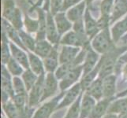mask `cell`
I'll list each match as a JSON object with an SVG mask.
<instances>
[{
    "label": "cell",
    "mask_w": 127,
    "mask_h": 118,
    "mask_svg": "<svg viewBox=\"0 0 127 118\" xmlns=\"http://www.w3.org/2000/svg\"><path fill=\"white\" fill-rule=\"evenodd\" d=\"M124 50L116 49L114 48L110 52L104 54L102 58L99 60L98 63L99 66V78H104L107 76L112 75V72H115V67L120 54H122Z\"/></svg>",
    "instance_id": "obj_1"
},
{
    "label": "cell",
    "mask_w": 127,
    "mask_h": 118,
    "mask_svg": "<svg viewBox=\"0 0 127 118\" xmlns=\"http://www.w3.org/2000/svg\"><path fill=\"white\" fill-rule=\"evenodd\" d=\"M93 47L95 51L100 54H107L115 48L107 28L103 29L95 36L93 40Z\"/></svg>",
    "instance_id": "obj_2"
},
{
    "label": "cell",
    "mask_w": 127,
    "mask_h": 118,
    "mask_svg": "<svg viewBox=\"0 0 127 118\" xmlns=\"http://www.w3.org/2000/svg\"><path fill=\"white\" fill-rule=\"evenodd\" d=\"M64 94L65 91H61L53 99L43 104L36 110L32 118H49L52 113L57 110V107L64 96Z\"/></svg>",
    "instance_id": "obj_3"
},
{
    "label": "cell",
    "mask_w": 127,
    "mask_h": 118,
    "mask_svg": "<svg viewBox=\"0 0 127 118\" xmlns=\"http://www.w3.org/2000/svg\"><path fill=\"white\" fill-rule=\"evenodd\" d=\"M45 75L39 76L38 80L32 88L29 91L28 99H29V106L31 108H35L39 104L41 103V99L43 92V84H44Z\"/></svg>",
    "instance_id": "obj_4"
},
{
    "label": "cell",
    "mask_w": 127,
    "mask_h": 118,
    "mask_svg": "<svg viewBox=\"0 0 127 118\" xmlns=\"http://www.w3.org/2000/svg\"><path fill=\"white\" fill-rule=\"evenodd\" d=\"M58 79L56 78L54 72H47L45 75L44 84H43V92L41 102L51 98L57 94L59 88Z\"/></svg>",
    "instance_id": "obj_5"
},
{
    "label": "cell",
    "mask_w": 127,
    "mask_h": 118,
    "mask_svg": "<svg viewBox=\"0 0 127 118\" xmlns=\"http://www.w3.org/2000/svg\"><path fill=\"white\" fill-rule=\"evenodd\" d=\"M83 73L82 65L77 66L69 71L59 82V89L61 91H65L76 84V82L79 80Z\"/></svg>",
    "instance_id": "obj_6"
},
{
    "label": "cell",
    "mask_w": 127,
    "mask_h": 118,
    "mask_svg": "<svg viewBox=\"0 0 127 118\" xmlns=\"http://www.w3.org/2000/svg\"><path fill=\"white\" fill-rule=\"evenodd\" d=\"M81 93L82 89L80 85V83L71 87L70 88H69L65 92L64 96L59 102L58 107H57V110H60V109H63L72 105L78 98Z\"/></svg>",
    "instance_id": "obj_7"
},
{
    "label": "cell",
    "mask_w": 127,
    "mask_h": 118,
    "mask_svg": "<svg viewBox=\"0 0 127 118\" xmlns=\"http://www.w3.org/2000/svg\"><path fill=\"white\" fill-rule=\"evenodd\" d=\"M61 43L70 47H86L89 46L88 44L87 35H82L77 33L76 32H70L65 34L61 39Z\"/></svg>",
    "instance_id": "obj_8"
},
{
    "label": "cell",
    "mask_w": 127,
    "mask_h": 118,
    "mask_svg": "<svg viewBox=\"0 0 127 118\" xmlns=\"http://www.w3.org/2000/svg\"><path fill=\"white\" fill-rule=\"evenodd\" d=\"M99 55L96 52L93 50L89 47H87V53L85 58V61L83 62V75L90 72L96 67L99 63Z\"/></svg>",
    "instance_id": "obj_9"
},
{
    "label": "cell",
    "mask_w": 127,
    "mask_h": 118,
    "mask_svg": "<svg viewBox=\"0 0 127 118\" xmlns=\"http://www.w3.org/2000/svg\"><path fill=\"white\" fill-rule=\"evenodd\" d=\"M115 98H103L95 104L89 118H102L106 115Z\"/></svg>",
    "instance_id": "obj_10"
},
{
    "label": "cell",
    "mask_w": 127,
    "mask_h": 118,
    "mask_svg": "<svg viewBox=\"0 0 127 118\" xmlns=\"http://www.w3.org/2000/svg\"><path fill=\"white\" fill-rule=\"evenodd\" d=\"M11 74L8 71L5 65H2L1 69V91L10 94L11 98L14 95V88H13V79L10 76Z\"/></svg>",
    "instance_id": "obj_11"
},
{
    "label": "cell",
    "mask_w": 127,
    "mask_h": 118,
    "mask_svg": "<svg viewBox=\"0 0 127 118\" xmlns=\"http://www.w3.org/2000/svg\"><path fill=\"white\" fill-rule=\"evenodd\" d=\"M80 53L79 47L65 46L63 47L59 54V64H65L75 60L78 54Z\"/></svg>",
    "instance_id": "obj_12"
},
{
    "label": "cell",
    "mask_w": 127,
    "mask_h": 118,
    "mask_svg": "<svg viewBox=\"0 0 127 118\" xmlns=\"http://www.w3.org/2000/svg\"><path fill=\"white\" fill-rule=\"evenodd\" d=\"M95 101L93 97L85 93L82 95L81 103V114L80 118H89L94 106H95Z\"/></svg>",
    "instance_id": "obj_13"
},
{
    "label": "cell",
    "mask_w": 127,
    "mask_h": 118,
    "mask_svg": "<svg viewBox=\"0 0 127 118\" xmlns=\"http://www.w3.org/2000/svg\"><path fill=\"white\" fill-rule=\"evenodd\" d=\"M59 57L58 54L57 47H53L50 54L47 58L43 59V65H44L45 70L47 72H54L59 67Z\"/></svg>",
    "instance_id": "obj_14"
},
{
    "label": "cell",
    "mask_w": 127,
    "mask_h": 118,
    "mask_svg": "<svg viewBox=\"0 0 127 118\" xmlns=\"http://www.w3.org/2000/svg\"><path fill=\"white\" fill-rule=\"evenodd\" d=\"M103 98H114L116 92V76L110 75L102 79Z\"/></svg>",
    "instance_id": "obj_15"
},
{
    "label": "cell",
    "mask_w": 127,
    "mask_h": 118,
    "mask_svg": "<svg viewBox=\"0 0 127 118\" xmlns=\"http://www.w3.org/2000/svg\"><path fill=\"white\" fill-rule=\"evenodd\" d=\"M85 93L93 97L96 101H99L103 98V80L101 78H97L95 80L91 85L85 91Z\"/></svg>",
    "instance_id": "obj_16"
},
{
    "label": "cell",
    "mask_w": 127,
    "mask_h": 118,
    "mask_svg": "<svg viewBox=\"0 0 127 118\" xmlns=\"http://www.w3.org/2000/svg\"><path fill=\"white\" fill-rule=\"evenodd\" d=\"M10 50L12 53L13 58H14L17 62L22 65V67L25 69H29V60L27 54L25 52L17 47L13 43H10Z\"/></svg>",
    "instance_id": "obj_17"
},
{
    "label": "cell",
    "mask_w": 127,
    "mask_h": 118,
    "mask_svg": "<svg viewBox=\"0 0 127 118\" xmlns=\"http://www.w3.org/2000/svg\"><path fill=\"white\" fill-rule=\"evenodd\" d=\"M46 34L48 40L51 43H58L59 41V33L58 32L57 27L54 23L53 18L51 14H48L47 17V24H46Z\"/></svg>",
    "instance_id": "obj_18"
},
{
    "label": "cell",
    "mask_w": 127,
    "mask_h": 118,
    "mask_svg": "<svg viewBox=\"0 0 127 118\" xmlns=\"http://www.w3.org/2000/svg\"><path fill=\"white\" fill-rule=\"evenodd\" d=\"M29 69L34 73H36L37 76L45 74L44 65H43V62L40 60V57L30 53L29 54Z\"/></svg>",
    "instance_id": "obj_19"
},
{
    "label": "cell",
    "mask_w": 127,
    "mask_h": 118,
    "mask_svg": "<svg viewBox=\"0 0 127 118\" xmlns=\"http://www.w3.org/2000/svg\"><path fill=\"white\" fill-rule=\"evenodd\" d=\"M85 32L88 36L90 39L95 36L96 34L99 32V25L98 23L93 19L89 14V11H86L85 16Z\"/></svg>",
    "instance_id": "obj_20"
},
{
    "label": "cell",
    "mask_w": 127,
    "mask_h": 118,
    "mask_svg": "<svg viewBox=\"0 0 127 118\" xmlns=\"http://www.w3.org/2000/svg\"><path fill=\"white\" fill-rule=\"evenodd\" d=\"M125 112H127V96L113 101L108 109L107 113H115L119 115Z\"/></svg>",
    "instance_id": "obj_21"
},
{
    "label": "cell",
    "mask_w": 127,
    "mask_h": 118,
    "mask_svg": "<svg viewBox=\"0 0 127 118\" xmlns=\"http://www.w3.org/2000/svg\"><path fill=\"white\" fill-rule=\"evenodd\" d=\"M52 49H53V47H51V43L43 39V40L37 41L34 51L37 56L44 59L50 54Z\"/></svg>",
    "instance_id": "obj_22"
},
{
    "label": "cell",
    "mask_w": 127,
    "mask_h": 118,
    "mask_svg": "<svg viewBox=\"0 0 127 118\" xmlns=\"http://www.w3.org/2000/svg\"><path fill=\"white\" fill-rule=\"evenodd\" d=\"M99 76V66L98 65H96V67L93 69V71H91L90 72L83 75L82 79L80 82V85L81 87L82 91H85L87 88L89 87L91 84L93 83L95 80H96V76Z\"/></svg>",
    "instance_id": "obj_23"
},
{
    "label": "cell",
    "mask_w": 127,
    "mask_h": 118,
    "mask_svg": "<svg viewBox=\"0 0 127 118\" xmlns=\"http://www.w3.org/2000/svg\"><path fill=\"white\" fill-rule=\"evenodd\" d=\"M38 78H39V76H37L36 73H34L30 69H26L23 72V74L21 75V79H22L28 92L32 88V87L36 84Z\"/></svg>",
    "instance_id": "obj_24"
},
{
    "label": "cell",
    "mask_w": 127,
    "mask_h": 118,
    "mask_svg": "<svg viewBox=\"0 0 127 118\" xmlns=\"http://www.w3.org/2000/svg\"><path fill=\"white\" fill-rule=\"evenodd\" d=\"M55 22H56V27L57 29H58L59 35L65 33L71 28V24L66 19V17H65V14L63 13H61V14L56 15Z\"/></svg>",
    "instance_id": "obj_25"
},
{
    "label": "cell",
    "mask_w": 127,
    "mask_h": 118,
    "mask_svg": "<svg viewBox=\"0 0 127 118\" xmlns=\"http://www.w3.org/2000/svg\"><path fill=\"white\" fill-rule=\"evenodd\" d=\"M2 23H3V27H4V31L6 32L7 36L10 37L13 41L14 43H16L17 45L20 46L22 49L24 50H27L25 48V47L24 46L22 41H21V39L20 38V36L19 34H17V32L15 31V29L10 26V24H8L5 21H2Z\"/></svg>",
    "instance_id": "obj_26"
},
{
    "label": "cell",
    "mask_w": 127,
    "mask_h": 118,
    "mask_svg": "<svg viewBox=\"0 0 127 118\" xmlns=\"http://www.w3.org/2000/svg\"><path fill=\"white\" fill-rule=\"evenodd\" d=\"M83 93L78 97V98L74 102L69 109L67 111L66 115L64 118H80L81 114V98H82Z\"/></svg>",
    "instance_id": "obj_27"
},
{
    "label": "cell",
    "mask_w": 127,
    "mask_h": 118,
    "mask_svg": "<svg viewBox=\"0 0 127 118\" xmlns=\"http://www.w3.org/2000/svg\"><path fill=\"white\" fill-rule=\"evenodd\" d=\"M126 32H127V17L115 24V27L112 28V36L114 41L117 42Z\"/></svg>",
    "instance_id": "obj_28"
},
{
    "label": "cell",
    "mask_w": 127,
    "mask_h": 118,
    "mask_svg": "<svg viewBox=\"0 0 127 118\" xmlns=\"http://www.w3.org/2000/svg\"><path fill=\"white\" fill-rule=\"evenodd\" d=\"M127 12V0H119L117 2L113 11L111 17V22L119 19L121 16L125 14Z\"/></svg>",
    "instance_id": "obj_29"
},
{
    "label": "cell",
    "mask_w": 127,
    "mask_h": 118,
    "mask_svg": "<svg viewBox=\"0 0 127 118\" xmlns=\"http://www.w3.org/2000/svg\"><path fill=\"white\" fill-rule=\"evenodd\" d=\"M6 68L8 69V71L10 72V73L14 76H20L25 72L22 65L19 64L13 58H11L10 61L8 62V63L6 64Z\"/></svg>",
    "instance_id": "obj_30"
},
{
    "label": "cell",
    "mask_w": 127,
    "mask_h": 118,
    "mask_svg": "<svg viewBox=\"0 0 127 118\" xmlns=\"http://www.w3.org/2000/svg\"><path fill=\"white\" fill-rule=\"evenodd\" d=\"M13 88H14V94L16 95L29 94L22 79H21L19 76H14V78H13Z\"/></svg>",
    "instance_id": "obj_31"
},
{
    "label": "cell",
    "mask_w": 127,
    "mask_h": 118,
    "mask_svg": "<svg viewBox=\"0 0 127 118\" xmlns=\"http://www.w3.org/2000/svg\"><path fill=\"white\" fill-rule=\"evenodd\" d=\"M7 43L8 42L6 40L5 31L3 30L2 34V44H1V60L2 65H6L9 61H10V59L11 58Z\"/></svg>",
    "instance_id": "obj_32"
},
{
    "label": "cell",
    "mask_w": 127,
    "mask_h": 118,
    "mask_svg": "<svg viewBox=\"0 0 127 118\" xmlns=\"http://www.w3.org/2000/svg\"><path fill=\"white\" fill-rule=\"evenodd\" d=\"M84 10H85V2H83L77 6L73 7L68 12L67 17L68 19L72 21H76L78 20H81V16L84 14Z\"/></svg>",
    "instance_id": "obj_33"
},
{
    "label": "cell",
    "mask_w": 127,
    "mask_h": 118,
    "mask_svg": "<svg viewBox=\"0 0 127 118\" xmlns=\"http://www.w3.org/2000/svg\"><path fill=\"white\" fill-rule=\"evenodd\" d=\"M3 6V16L11 21L16 12L14 2H13V0H4Z\"/></svg>",
    "instance_id": "obj_34"
},
{
    "label": "cell",
    "mask_w": 127,
    "mask_h": 118,
    "mask_svg": "<svg viewBox=\"0 0 127 118\" xmlns=\"http://www.w3.org/2000/svg\"><path fill=\"white\" fill-rule=\"evenodd\" d=\"M19 36H20L21 41H22L23 44L25 47L26 49L28 48L29 50L34 51L36 43L35 42L32 36H30L29 35H28L27 33H25V32H23L22 30H20V31H19Z\"/></svg>",
    "instance_id": "obj_35"
},
{
    "label": "cell",
    "mask_w": 127,
    "mask_h": 118,
    "mask_svg": "<svg viewBox=\"0 0 127 118\" xmlns=\"http://www.w3.org/2000/svg\"><path fill=\"white\" fill-rule=\"evenodd\" d=\"M113 0H103L101 4V10H102V17H108L110 14L111 6H112Z\"/></svg>",
    "instance_id": "obj_36"
},
{
    "label": "cell",
    "mask_w": 127,
    "mask_h": 118,
    "mask_svg": "<svg viewBox=\"0 0 127 118\" xmlns=\"http://www.w3.org/2000/svg\"><path fill=\"white\" fill-rule=\"evenodd\" d=\"M25 25H26V28L30 32H36V30H38V28H40L39 27V24L36 21H33L28 17H25Z\"/></svg>",
    "instance_id": "obj_37"
},
{
    "label": "cell",
    "mask_w": 127,
    "mask_h": 118,
    "mask_svg": "<svg viewBox=\"0 0 127 118\" xmlns=\"http://www.w3.org/2000/svg\"><path fill=\"white\" fill-rule=\"evenodd\" d=\"M11 22L13 23V25L14 26V28L16 29L21 30V26H22V24H21V13L18 10H16L15 14L13 17V19L11 21Z\"/></svg>",
    "instance_id": "obj_38"
},
{
    "label": "cell",
    "mask_w": 127,
    "mask_h": 118,
    "mask_svg": "<svg viewBox=\"0 0 127 118\" xmlns=\"http://www.w3.org/2000/svg\"><path fill=\"white\" fill-rule=\"evenodd\" d=\"M62 0H51V12L53 14H56L59 10L62 9Z\"/></svg>",
    "instance_id": "obj_39"
},
{
    "label": "cell",
    "mask_w": 127,
    "mask_h": 118,
    "mask_svg": "<svg viewBox=\"0 0 127 118\" xmlns=\"http://www.w3.org/2000/svg\"><path fill=\"white\" fill-rule=\"evenodd\" d=\"M73 28H74V32H76L77 33L86 35V32H85V29H84V24H83V21L81 19L76 21Z\"/></svg>",
    "instance_id": "obj_40"
},
{
    "label": "cell",
    "mask_w": 127,
    "mask_h": 118,
    "mask_svg": "<svg viewBox=\"0 0 127 118\" xmlns=\"http://www.w3.org/2000/svg\"><path fill=\"white\" fill-rule=\"evenodd\" d=\"M79 1H81V0H64L61 10H66V9H68L69 7H70V6H72L73 5H75V4L77 3Z\"/></svg>",
    "instance_id": "obj_41"
},
{
    "label": "cell",
    "mask_w": 127,
    "mask_h": 118,
    "mask_svg": "<svg viewBox=\"0 0 127 118\" xmlns=\"http://www.w3.org/2000/svg\"><path fill=\"white\" fill-rule=\"evenodd\" d=\"M121 73L122 74V78H123V80H127V64H126L124 65V67L122 68Z\"/></svg>",
    "instance_id": "obj_42"
},
{
    "label": "cell",
    "mask_w": 127,
    "mask_h": 118,
    "mask_svg": "<svg viewBox=\"0 0 127 118\" xmlns=\"http://www.w3.org/2000/svg\"><path fill=\"white\" fill-rule=\"evenodd\" d=\"M103 118H119V115L115 113H107Z\"/></svg>",
    "instance_id": "obj_43"
},
{
    "label": "cell",
    "mask_w": 127,
    "mask_h": 118,
    "mask_svg": "<svg viewBox=\"0 0 127 118\" xmlns=\"http://www.w3.org/2000/svg\"><path fill=\"white\" fill-rule=\"evenodd\" d=\"M119 118H127V112H125L123 113H121V114H119Z\"/></svg>",
    "instance_id": "obj_44"
},
{
    "label": "cell",
    "mask_w": 127,
    "mask_h": 118,
    "mask_svg": "<svg viewBox=\"0 0 127 118\" xmlns=\"http://www.w3.org/2000/svg\"><path fill=\"white\" fill-rule=\"evenodd\" d=\"M86 1H87L88 2H92V1H93V0H86Z\"/></svg>",
    "instance_id": "obj_45"
},
{
    "label": "cell",
    "mask_w": 127,
    "mask_h": 118,
    "mask_svg": "<svg viewBox=\"0 0 127 118\" xmlns=\"http://www.w3.org/2000/svg\"><path fill=\"white\" fill-rule=\"evenodd\" d=\"M2 118H6V117H2Z\"/></svg>",
    "instance_id": "obj_46"
}]
</instances>
